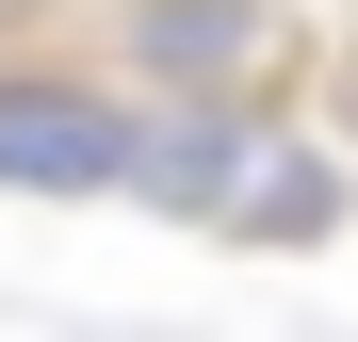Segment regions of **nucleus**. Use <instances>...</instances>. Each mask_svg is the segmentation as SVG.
I'll list each match as a JSON object with an SVG mask.
<instances>
[{
	"instance_id": "obj_2",
	"label": "nucleus",
	"mask_w": 358,
	"mask_h": 342,
	"mask_svg": "<svg viewBox=\"0 0 358 342\" xmlns=\"http://www.w3.org/2000/svg\"><path fill=\"white\" fill-rule=\"evenodd\" d=\"M131 49L163 82H196V98H245L261 49H277V17H261V0H131Z\"/></svg>"
},
{
	"instance_id": "obj_1",
	"label": "nucleus",
	"mask_w": 358,
	"mask_h": 342,
	"mask_svg": "<svg viewBox=\"0 0 358 342\" xmlns=\"http://www.w3.org/2000/svg\"><path fill=\"white\" fill-rule=\"evenodd\" d=\"M114 163H131V114H114L98 82H0V180H33V196H98Z\"/></svg>"
},
{
	"instance_id": "obj_3",
	"label": "nucleus",
	"mask_w": 358,
	"mask_h": 342,
	"mask_svg": "<svg viewBox=\"0 0 358 342\" xmlns=\"http://www.w3.org/2000/svg\"><path fill=\"white\" fill-rule=\"evenodd\" d=\"M212 212L245 228V245H326V228H342V163L326 147H245Z\"/></svg>"
},
{
	"instance_id": "obj_4",
	"label": "nucleus",
	"mask_w": 358,
	"mask_h": 342,
	"mask_svg": "<svg viewBox=\"0 0 358 342\" xmlns=\"http://www.w3.org/2000/svg\"><path fill=\"white\" fill-rule=\"evenodd\" d=\"M228 163H245V114L196 98V114H163V131H131V163H114V180H131L147 212H212V196H228Z\"/></svg>"
}]
</instances>
